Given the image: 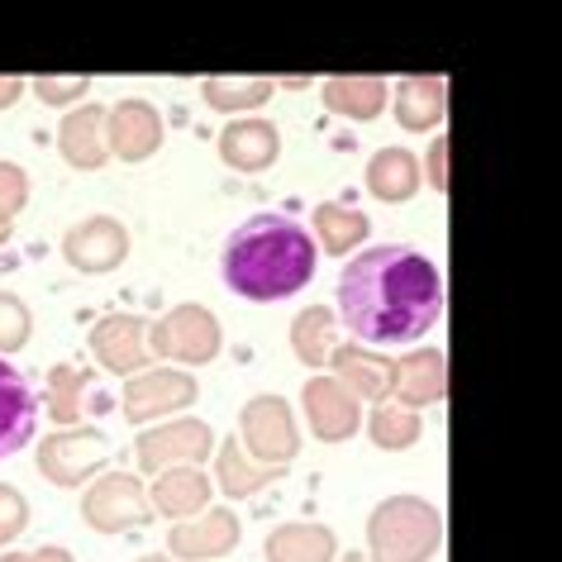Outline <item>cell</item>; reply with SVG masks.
<instances>
[{"label":"cell","instance_id":"obj_1","mask_svg":"<svg viewBox=\"0 0 562 562\" xmlns=\"http://www.w3.org/2000/svg\"><path fill=\"white\" fill-rule=\"evenodd\" d=\"M443 315V277L425 252L382 244L339 277V319L362 344H415Z\"/></svg>","mask_w":562,"mask_h":562},{"label":"cell","instance_id":"obj_2","mask_svg":"<svg viewBox=\"0 0 562 562\" xmlns=\"http://www.w3.org/2000/svg\"><path fill=\"white\" fill-rule=\"evenodd\" d=\"M319 262V248L305 224L291 215H262L244 220L224 244V286L244 301H286L301 286H311Z\"/></svg>","mask_w":562,"mask_h":562},{"label":"cell","instance_id":"obj_3","mask_svg":"<svg viewBox=\"0 0 562 562\" xmlns=\"http://www.w3.org/2000/svg\"><path fill=\"white\" fill-rule=\"evenodd\" d=\"M443 548V515L425 496H386L368 515V562H429Z\"/></svg>","mask_w":562,"mask_h":562},{"label":"cell","instance_id":"obj_4","mask_svg":"<svg viewBox=\"0 0 562 562\" xmlns=\"http://www.w3.org/2000/svg\"><path fill=\"white\" fill-rule=\"evenodd\" d=\"M144 344H148V358L158 353V358L181 362V368H205V362L220 358L224 329H220V319L210 315L205 305L187 301V305H177V311H167L162 319H153Z\"/></svg>","mask_w":562,"mask_h":562},{"label":"cell","instance_id":"obj_5","mask_svg":"<svg viewBox=\"0 0 562 562\" xmlns=\"http://www.w3.org/2000/svg\"><path fill=\"white\" fill-rule=\"evenodd\" d=\"M238 429H244V453L262 468H281L301 453V429L296 415L281 396H252L244 411H238Z\"/></svg>","mask_w":562,"mask_h":562},{"label":"cell","instance_id":"obj_6","mask_svg":"<svg viewBox=\"0 0 562 562\" xmlns=\"http://www.w3.org/2000/svg\"><path fill=\"white\" fill-rule=\"evenodd\" d=\"M81 519L95 533H130L153 519V501L138 472H105L87 496H81Z\"/></svg>","mask_w":562,"mask_h":562},{"label":"cell","instance_id":"obj_7","mask_svg":"<svg viewBox=\"0 0 562 562\" xmlns=\"http://www.w3.org/2000/svg\"><path fill=\"white\" fill-rule=\"evenodd\" d=\"M215 453V429L205 419H172V425L144 429L134 443V458L144 472H167V468H201Z\"/></svg>","mask_w":562,"mask_h":562},{"label":"cell","instance_id":"obj_8","mask_svg":"<svg viewBox=\"0 0 562 562\" xmlns=\"http://www.w3.org/2000/svg\"><path fill=\"white\" fill-rule=\"evenodd\" d=\"M105 453H110V439L101 429H87V425H72V429H53L44 448H38V472L48 476L53 486H81L87 476H95L105 468Z\"/></svg>","mask_w":562,"mask_h":562},{"label":"cell","instance_id":"obj_9","mask_svg":"<svg viewBox=\"0 0 562 562\" xmlns=\"http://www.w3.org/2000/svg\"><path fill=\"white\" fill-rule=\"evenodd\" d=\"M195 396H201V386H195L191 372L144 368V372L130 376V386H124V419H130V425H153V419L195 405Z\"/></svg>","mask_w":562,"mask_h":562},{"label":"cell","instance_id":"obj_10","mask_svg":"<svg viewBox=\"0 0 562 562\" xmlns=\"http://www.w3.org/2000/svg\"><path fill=\"white\" fill-rule=\"evenodd\" d=\"M63 258H67V267H77V272H87V277L115 272V267L130 258V229H124L115 215H91L63 234Z\"/></svg>","mask_w":562,"mask_h":562},{"label":"cell","instance_id":"obj_11","mask_svg":"<svg viewBox=\"0 0 562 562\" xmlns=\"http://www.w3.org/2000/svg\"><path fill=\"white\" fill-rule=\"evenodd\" d=\"M162 115L158 105H148L144 95H130V101L105 110V148L115 153L120 162H144L162 148Z\"/></svg>","mask_w":562,"mask_h":562},{"label":"cell","instance_id":"obj_12","mask_svg":"<svg viewBox=\"0 0 562 562\" xmlns=\"http://www.w3.org/2000/svg\"><path fill=\"white\" fill-rule=\"evenodd\" d=\"M301 401H305L311 434H315L319 443H344V439H353L358 425H362L358 396L344 382H334V376H311L305 391H301Z\"/></svg>","mask_w":562,"mask_h":562},{"label":"cell","instance_id":"obj_13","mask_svg":"<svg viewBox=\"0 0 562 562\" xmlns=\"http://www.w3.org/2000/svg\"><path fill=\"white\" fill-rule=\"evenodd\" d=\"M238 543V515L224 505H210L195 519H177L167 533V553L181 562H215L224 553H234Z\"/></svg>","mask_w":562,"mask_h":562},{"label":"cell","instance_id":"obj_14","mask_svg":"<svg viewBox=\"0 0 562 562\" xmlns=\"http://www.w3.org/2000/svg\"><path fill=\"white\" fill-rule=\"evenodd\" d=\"M148 325L138 315H105L101 325L91 329V353L105 372L134 376L148 368V344H144Z\"/></svg>","mask_w":562,"mask_h":562},{"label":"cell","instance_id":"obj_15","mask_svg":"<svg viewBox=\"0 0 562 562\" xmlns=\"http://www.w3.org/2000/svg\"><path fill=\"white\" fill-rule=\"evenodd\" d=\"M329 368H334V382H344L353 396H368L376 405L391 401V386H396V358L368 353L362 344H334Z\"/></svg>","mask_w":562,"mask_h":562},{"label":"cell","instance_id":"obj_16","mask_svg":"<svg viewBox=\"0 0 562 562\" xmlns=\"http://www.w3.org/2000/svg\"><path fill=\"white\" fill-rule=\"evenodd\" d=\"M38 429V396L30 382L0 358V458H15L20 448H30Z\"/></svg>","mask_w":562,"mask_h":562},{"label":"cell","instance_id":"obj_17","mask_svg":"<svg viewBox=\"0 0 562 562\" xmlns=\"http://www.w3.org/2000/svg\"><path fill=\"white\" fill-rule=\"evenodd\" d=\"M448 391V362L439 348H419V353L396 358V386H391V401L405 405V411H425V405H439Z\"/></svg>","mask_w":562,"mask_h":562},{"label":"cell","instance_id":"obj_18","mask_svg":"<svg viewBox=\"0 0 562 562\" xmlns=\"http://www.w3.org/2000/svg\"><path fill=\"white\" fill-rule=\"evenodd\" d=\"M281 153V134L272 120H234L220 130V158L234 167V172H262L272 167Z\"/></svg>","mask_w":562,"mask_h":562},{"label":"cell","instance_id":"obj_19","mask_svg":"<svg viewBox=\"0 0 562 562\" xmlns=\"http://www.w3.org/2000/svg\"><path fill=\"white\" fill-rule=\"evenodd\" d=\"M210 496H215V482L201 468H167L148 491L153 510L172 519H195L201 510H210Z\"/></svg>","mask_w":562,"mask_h":562},{"label":"cell","instance_id":"obj_20","mask_svg":"<svg viewBox=\"0 0 562 562\" xmlns=\"http://www.w3.org/2000/svg\"><path fill=\"white\" fill-rule=\"evenodd\" d=\"M58 153L81 172L105 167L110 148H105V105H81L58 124Z\"/></svg>","mask_w":562,"mask_h":562},{"label":"cell","instance_id":"obj_21","mask_svg":"<svg viewBox=\"0 0 562 562\" xmlns=\"http://www.w3.org/2000/svg\"><path fill=\"white\" fill-rule=\"evenodd\" d=\"M448 81L443 77H401L396 81V124L411 134H429L443 124Z\"/></svg>","mask_w":562,"mask_h":562},{"label":"cell","instance_id":"obj_22","mask_svg":"<svg viewBox=\"0 0 562 562\" xmlns=\"http://www.w3.org/2000/svg\"><path fill=\"white\" fill-rule=\"evenodd\" d=\"M419 181H425V167H419L415 153H405V148H376L372 153L368 191L376 195V201H386V205L411 201V195L419 191Z\"/></svg>","mask_w":562,"mask_h":562},{"label":"cell","instance_id":"obj_23","mask_svg":"<svg viewBox=\"0 0 562 562\" xmlns=\"http://www.w3.org/2000/svg\"><path fill=\"white\" fill-rule=\"evenodd\" d=\"M334 553H339V539L325 525L291 519L267 533V562H334Z\"/></svg>","mask_w":562,"mask_h":562},{"label":"cell","instance_id":"obj_24","mask_svg":"<svg viewBox=\"0 0 562 562\" xmlns=\"http://www.w3.org/2000/svg\"><path fill=\"white\" fill-rule=\"evenodd\" d=\"M277 476H281V468H262V462H252L238 439L215 443V482H220V491H224L229 501L258 496V491H262L267 482H277Z\"/></svg>","mask_w":562,"mask_h":562},{"label":"cell","instance_id":"obj_25","mask_svg":"<svg viewBox=\"0 0 562 562\" xmlns=\"http://www.w3.org/2000/svg\"><path fill=\"white\" fill-rule=\"evenodd\" d=\"M368 234H372V220L362 215V210L339 205V201L315 205V238H319L315 248H325L329 258H348Z\"/></svg>","mask_w":562,"mask_h":562},{"label":"cell","instance_id":"obj_26","mask_svg":"<svg viewBox=\"0 0 562 562\" xmlns=\"http://www.w3.org/2000/svg\"><path fill=\"white\" fill-rule=\"evenodd\" d=\"M325 105L348 120H376L386 110V77H329Z\"/></svg>","mask_w":562,"mask_h":562},{"label":"cell","instance_id":"obj_27","mask_svg":"<svg viewBox=\"0 0 562 562\" xmlns=\"http://www.w3.org/2000/svg\"><path fill=\"white\" fill-rule=\"evenodd\" d=\"M277 81L272 77H205L201 95L210 110L220 115H244V110H258L262 101H272Z\"/></svg>","mask_w":562,"mask_h":562},{"label":"cell","instance_id":"obj_28","mask_svg":"<svg viewBox=\"0 0 562 562\" xmlns=\"http://www.w3.org/2000/svg\"><path fill=\"white\" fill-rule=\"evenodd\" d=\"M334 325H339V315H334L329 305L301 311L296 325H291V353H296L305 368H325L334 353Z\"/></svg>","mask_w":562,"mask_h":562},{"label":"cell","instance_id":"obj_29","mask_svg":"<svg viewBox=\"0 0 562 562\" xmlns=\"http://www.w3.org/2000/svg\"><path fill=\"white\" fill-rule=\"evenodd\" d=\"M368 434H372L376 448L401 453V448H411L419 439V415L405 411L396 401H382V405H372V415H368Z\"/></svg>","mask_w":562,"mask_h":562},{"label":"cell","instance_id":"obj_30","mask_svg":"<svg viewBox=\"0 0 562 562\" xmlns=\"http://www.w3.org/2000/svg\"><path fill=\"white\" fill-rule=\"evenodd\" d=\"M81 391H87V372L81 368H67V362H58V368L48 372V415L53 425L72 429L81 419Z\"/></svg>","mask_w":562,"mask_h":562},{"label":"cell","instance_id":"obj_31","mask_svg":"<svg viewBox=\"0 0 562 562\" xmlns=\"http://www.w3.org/2000/svg\"><path fill=\"white\" fill-rule=\"evenodd\" d=\"M30 201V177L20 172L15 162H0V244L10 238V220Z\"/></svg>","mask_w":562,"mask_h":562},{"label":"cell","instance_id":"obj_32","mask_svg":"<svg viewBox=\"0 0 562 562\" xmlns=\"http://www.w3.org/2000/svg\"><path fill=\"white\" fill-rule=\"evenodd\" d=\"M24 344H30V311L20 296L0 291V353H15Z\"/></svg>","mask_w":562,"mask_h":562},{"label":"cell","instance_id":"obj_33","mask_svg":"<svg viewBox=\"0 0 562 562\" xmlns=\"http://www.w3.org/2000/svg\"><path fill=\"white\" fill-rule=\"evenodd\" d=\"M30 87L44 105H81V95H87L95 81L91 77H34Z\"/></svg>","mask_w":562,"mask_h":562},{"label":"cell","instance_id":"obj_34","mask_svg":"<svg viewBox=\"0 0 562 562\" xmlns=\"http://www.w3.org/2000/svg\"><path fill=\"white\" fill-rule=\"evenodd\" d=\"M24 525H30V505H24V496L15 486H0V543L20 539Z\"/></svg>","mask_w":562,"mask_h":562},{"label":"cell","instance_id":"obj_35","mask_svg":"<svg viewBox=\"0 0 562 562\" xmlns=\"http://www.w3.org/2000/svg\"><path fill=\"white\" fill-rule=\"evenodd\" d=\"M429 187L434 191H448V138L439 134L429 148Z\"/></svg>","mask_w":562,"mask_h":562},{"label":"cell","instance_id":"obj_36","mask_svg":"<svg viewBox=\"0 0 562 562\" xmlns=\"http://www.w3.org/2000/svg\"><path fill=\"white\" fill-rule=\"evenodd\" d=\"M20 91H24V81H20V77H0V105H15V101H20Z\"/></svg>","mask_w":562,"mask_h":562},{"label":"cell","instance_id":"obj_37","mask_svg":"<svg viewBox=\"0 0 562 562\" xmlns=\"http://www.w3.org/2000/svg\"><path fill=\"white\" fill-rule=\"evenodd\" d=\"M0 562H38V558H34V553H5Z\"/></svg>","mask_w":562,"mask_h":562},{"label":"cell","instance_id":"obj_38","mask_svg":"<svg viewBox=\"0 0 562 562\" xmlns=\"http://www.w3.org/2000/svg\"><path fill=\"white\" fill-rule=\"evenodd\" d=\"M138 562H177V558H162V553H148V558H138Z\"/></svg>","mask_w":562,"mask_h":562},{"label":"cell","instance_id":"obj_39","mask_svg":"<svg viewBox=\"0 0 562 562\" xmlns=\"http://www.w3.org/2000/svg\"><path fill=\"white\" fill-rule=\"evenodd\" d=\"M344 562H368V558H362V553H348V558H344Z\"/></svg>","mask_w":562,"mask_h":562}]
</instances>
